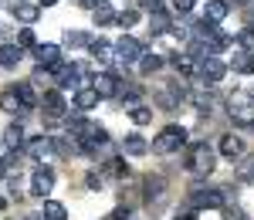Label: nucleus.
<instances>
[{"label":"nucleus","instance_id":"nucleus-1","mask_svg":"<svg viewBox=\"0 0 254 220\" xmlns=\"http://www.w3.org/2000/svg\"><path fill=\"white\" fill-rule=\"evenodd\" d=\"M187 169H190V173H200V176L214 173L217 169V153L207 142H193V146L187 149Z\"/></svg>","mask_w":254,"mask_h":220},{"label":"nucleus","instance_id":"nucleus-2","mask_svg":"<svg viewBox=\"0 0 254 220\" xmlns=\"http://www.w3.org/2000/svg\"><path fill=\"white\" fill-rule=\"evenodd\" d=\"M183 146H187V129L183 125H166L153 139V153L156 156H170V153H180Z\"/></svg>","mask_w":254,"mask_h":220},{"label":"nucleus","instance_id":"nucleus-3","mask_svg":"<svg viewBox=\"0 0 254 220\" xmlns=\"http://www.w3.org/2000/svg\"><path fill=\"white\" fill-rule=\"evenodd\" d=\"M48 71H51V78H55V85H58V92L78 88V81H81V68L75 64V61H58V64H51Z\"/></svg>","mask_w":254,"mask_h":220},{"label":"nucleus","instance_id":"nucleus-4","mask_svg":"<svg viewBox=\"0 0 254 220\" xmlns=\"http://www.w3.org/2000/svg\"><path fill=\"white\" fill-rule=\"evenodd\" d=\"M38 105L44 109V115H48L51 122H58V119H64V115H68V102H64V95H61L58 88L44 92V95L38 99Z\"/></svg>","mask_w":254,"mask_h":220},{"label":"nucleus","instance_id":"nucleus-5","mask_svg":"<svg viewBox=\"0 0 254 220\" xmlns=\"http://www.w3.org/2000/svg\"><path fill=\"white\" fill-rule=\"evenodd\" d=\"M196 71H200V78L207 81V85H220L224 75H227V64L217 58V55H207V58L196 61Z\"/></svg>","mask_w":254,"mask_h":220},{"label":"nucleus","instance_id":"nucleus-6","mask_svg":"<svg viewBox=\"0 0 254 220\" xmlns=\"http://www.w3.org/2000/svg\"><path fill=\"white\" fill-rule=\"evenodd\" d=\"M187 203L193 210H217V207H224V190H193Z\"/></svg>","mask_w":254,"mask_h":220},{"label":"nucleus","instance_id":"nucleus-7","mask_svg":"<svg viewBox=\"0 0 254 220\" xmlns=\"http://www.w3.org/2000/svg\"><path fill=\"white\" fill-rule=\"evenodd\" d=\"M112 48H116V58L122 61V64H136V61L142 58V44H139L136 38H129V34H122Z\"/></svg>","mask_w":254,"mask_h":220},{"label":"nucleus","instance_id":"nucleus-8","mask_svg":"<svg viewBox=\"0 0 254 220\" xmlns=\"http://www.w3.org/2000/svg\"><path fill=\"white\" fill-rule=\"evenodd\" d=\"M231 119H234L237 125L254 129V99H248V95H237V102L231 99Z\"/></svg>","mask_w":254,"mask_h":220},{"label":"nucleus","instance_id":"nucleus-9","mask_svg":"<svg viewBox=\"0 0 254 220\" xmlns=\"http://www.w3.org/2000/svg\"><path fill=\"white\" fill-rule=\"evenodd\" d=\"M92 88L98 92V99H116V92H119V75H116V71H98L95 81H92Z\"/></svg>","mask_w":254,"mask_h":220},{"label":"nucleus","instance_id":"nucleus-10","mask_svg":"<svg viewBox=\"0 0 254 220\" xmlns=\"http://www.w3.org/2000/svg\"><path fill=\"white\" fill-rule=\"evenodd\" d=\"M217 153H220L224 160H237V156H244V142H241V136H234V132H224L220 142H217Z\"/></svg>","mask_w":254,"mask_h":220},{"label":"nucleus","instance_id":"nucleus-11","mask_svg":"<svg viewBox=\"0 0 254 220\" xmlns=\"http://www.w3.org/2000/svg\"><path fill=\"white\" fill-rule=\"evenodd\" d=\"M31 51H34L38 68H51V64H58V61H61V48H58V44H34Z\"/></svg>","mask_w":254,"mask_h":220},{"label":"nucleus","instance_id":"nucleus-12","mask_svg":"<svg viewBox=\"0 0 254 220\" xmlns=\"http://www.w3.org/2000/svg\"><path fill=\"white\" fill-rule=\"evenodd\" d=\"M51 186H55V173H51L48 166L34 169V176H31V193H34V197H44V193H51Z\"/></svg>","mask_w":254,"mask_h":220},{"label":"nucleus","instance_id":"nucleus-13","mask_svg":"<svg viewBox=\"0 0 254 220\" xmlns=\"http://www.w3.org/2000/svg\"><path fill=\"white\" fill-rule=\"evenodd\" d=\"M10 14H14V20H20V24H34V20L41 17V7L31 3V0H17V3H10Z\"/></svg>","mask_w":254,"mask_h":220},{"label":"nucleus","instance_id":"nucleus-14","mask_svg":"<svg viewBox=\"0 0 254 220\" xmlns=\"http://www.w3.org/2000/svg\"><path fill=\"white\" fill-rule=\"evenodd\" d=\"M98 102H102V99H98V92L92 88V85H78V88H75V109H78V112L95 109Z\"/></svg>","mask_w":254,"mask_h":220},{"label":"nucleus","instance_id":"nucleus-15","mask_svg":"<svg viewBox=\"0 0 254 220\" xmlns=\"http://www.w3.org/2000/svg\"><path fill=\"white\" fill-rule=\"evenodd\" d=\"M51 153H58L61 160H68V156H78L81 146L71 136H51Z\"/></svg>","mask_w":254,"mask_h":220},{"label":"nucleus","instance_id":"nucleus-16","mask_svg":"<svg viewBox=\"0 0 254 220\" xmlns=\"http://www.w3.org/2000/svg\"><path fill=\"white\" fill-rule=\"evenodd\" d=\"M170 31H173L170 14H166V10H149V34L159 38V34H170Z\"/></svg>","mask_w":254,"mask_h":220},{"label":"nucleus","instance_id":"nucleus-17","mask_svg":"<svg viewBox=\"0 0 254 220\" xmlns=\"http://www.w3.org/2000/svg\"><path fill=\"white\" fill-rule=\"evenodd\" d=\"M122 153H126V156H146V153H149V142L142 139V132H129V136L122 139Z\"/></svg>","mask_w":254,"mask_h":220},{"label":"nucleus","instance_id":"nucleus-18","mask_svg":"<svg viewBox=\"0 0 254 220\" xmlns=\"http://www.w3.org/2000/svg\"><path fill=\"white\" fill-rule=\"evenodd\" d=\"M14 95L20 99V105L31 112L38 105V92H34V81H14Z\"/></svg>","mask_w":254,"mask_h":220},{"label":"nucleus","instance_id":"nucleus-19","mask_svg":"<svg viewBox=\"0 0 254 220\" xmlns=\"http://www.w3.org/2000/svg\"><path fill=\"white\" fill-rule=\"evenodd\" d=\"M88 51H92V58L98 61V64H109V61L116 58V48H112V44H109V41H92V44H88Z\"/></svg>","mask_w":254,"mask_h":220},{"label":"nucleus","instance_id":"nucleus-20","mask_svg":"<svg viewBox=\"0 0 254 220\" xmlns=\"http://www.w3.org/2000/svg\"><path fill=\"white\" fill-rule=\"evenodd\" d=\"M163 64H166V58H163V55H146V51H142V58L136 61L139 75H156Z\"/></svg>","mask_w":254,"mask_h":220},{"label":"nucleus","instance_id":"nucleus-21","mask_svg":"<svg viewBox=\"0 0 254 220\" xmlns=\"http://www.w3.org/2000/svg\"><path fill=\"white\" fill-rule=\"evenodd\" d=\"M231 14V0H207V14L203 17L214 20V24H220V20Z\"/></svg>","mask_w":254,"mask_h":220},{"label":"nucleus","instance_id":"nucleus-22","mask_svg":"<svg viewBox=\"0 0 254 220\" xmlns=\"http://www.w3.org/2000/svg\"><path fill=\"white\" fill-rule=\"evenodd\" d=\"M116 99L122 102V105H139V99H142V88H136V85H126V81H119Z\"/></svg>","mask_w":254,"mask_h":220},{"label":"nucleus","instance_id":"nucleus-23","mask_svg":"<svg viewBox=\"0 0 254 220\" xmlns=\"http://www.w3.org/2000/svg\"><path fill=\"white\" fill-rule=\"evenodd\" d=\"M27 153L34 156V160H48L51 156V136H38V139L27 142Z\"/></svg>","mask_w":254,"mask_h":220},{"label":"nucleus","instance_id":"nucleus-24","mask_svg":"<svg viewBox=\"0 0 254 220\" xmlns=\"http://www.w3.org/2000/svg\"><path fill=\"white\" fill-rule=\"evenodd\" d=\"M20 58H24V51H20L17 44H0V64L3 68H17Z\"/></svg>","mask_w":254,"mask_h":220},{"label":"nucleus","instance_id":"nucleus-25","mask_svg":"<svg viewBox=\"0 0 254 220\" xmlns=\"http://www.w3.org/2000/svg\"><path fill=\"white\" fill-rule=\"evenodd\" d=\"M170 64H173L180 75H193V71H196L193 55H180V51H176V55H170Z\"/></svg>","mask_w":254,"mask_h":220},{"label":"nucleus","instance_id":"nucleus-26","mask_svg":"<svg viewBox=\"0 0 254 220\" xmlns=\"http://www.w3.org/2000/svg\"><path fill=\"white\" fill-rule=\"evenodd\" d=\"M0 109H3V112H10V115H24V112H27V109L20 105V99L14 95V88L0 95Z\"/></svg>","mask_w":254,"mask_h":220},{"label":"nucleus","instance_id":"nucleus-27","mask_svg":"<svg viewBox=\"0 0 254 220\" xmlns=\"http://www.w3.org/2000/svg\"><path fill=\"white\" fill-rule=\"evenodd\" d=\"M48 220H68V207L58 200H44V210H41Z\"/></svg>","mask_w":254,"mask_h":220},{"label":"nucleus","instance_id":"nucleus-28","mask_svg":"<svg viewBox=\"0 0 254 220\" xmlns=\"http://www.w3.org/2000/svg\"><path fill=\"white\" fill-rule=\"evenodd\" d=\"M234 71L237 75H254V51H241V55H237Z\"/></svg>","mask_w":254,"mask_h":220},{"label":"nucleus","instance_id":"nucleus-29","mask_svg":"<svg viewBox=\"0 0 254 220\" xmlns=\"http://www.w3.org/2000/svg\"><path fill=\"white\" fill-rule=\"evenodd\" d=\"M163 190H166V183L159 180H146V203H159L163 200Z\"/></svg>","mask_w":254,"mask_h":220},{"label":"nucleus","instance_id":"nucleus-30","mask_svg":"<svg viewBox=\"0 0 254 220\" xmlns=\"http://www.w3.org/2000/svg\"><path fill=\"white\" fill-rule=\"evenodd\" d=\"M92 24H95V27L116 24V10H112V7H98V10H92Z\"/></svg>","mask_w":254,"mask_h":220},{"label":"nucleus","instance_id":"nucleus-31","mask_svg":"<svg viewBox=\"0 0 254 220\" xmlns=\"http://www.w3.org/2000/svg\"><path fill=\"white\" fill-rule=\"evenodd\" d=\"M0 139L7 142V146H10V149H17V146H24V129H20L17 122H14V125H10V129H7V132H3V136H0Z\"/></svg>","mask_w":254,"mask_h":220},{"label":"nucleus","instance_id":"nucleus-32","mask_svg":"<svg viewBox=\"0 0 254 220\" xmlns=\"http://www.w3.org/2000/svg\"><path fill=\"white\" fill-rule=\"evenodd\" d=\"M64 44H68V48H88L92 38H88L85 31H64Z\"/></svg>","mask_w":254,"mask_h":220},{"label":"nucleus","instance_id":"nucleus-33","mask_svg":"<svg viewBox=\"0 0 254 220\" xmlns=\"http://www.w3.org/2000/svg\"><path fill=\"white\" fill-rule=\"evenodd\" d=\"M129 115H132L136 125H149V122H153V109H146V105H132V112H129Z\"/></svg>","mask_w":254,"mask_h":220},{"label":"nucleus","instance_id":"nucleus-34","mask_svg":"<svg viewBox=\"0 0 254 220\" xmlns=\"http://www.w3.org/2000/svg\"><path fill=\"white\" fill-rule=\"evenodd\" d=\"M234 41H237V48H244V51H254V27H244V31H237Z\"/></svg>","mask_w":254,"mask_h":220},{"label":"nucleus","instance_id":"nucleus-35","mask_svg":"<svg viewBox=\"0 0 254 220\" xmlns=\"http://www.w3.org/2000/svg\"><path fill=\"white\" fill-rule=\"evenodd\" d=\"M237 180L241 183H254V156H248V160L237 166Z\"/></svg>","mask_w":254,"mask_h":220},{"label":"nucleus","instance_id":"nucleus-36","mask_svg":"<svg viewBox=\"0 0 254 220\" xmlns=\"http://www.w3.org/2000/svg\"><path fill=\"white\" fill-rule=\"evenodd\" d=\"M116 24H122V27H136V24H139V10H136V7H129V10L116 14Z\"/></svg>","mask_w":254,"mask_h":220},{"label":"nucleus","instance_id":"nucleus-37","mask_svg":"<svg viewBox=\"0 0 254 220\" xmlns=\"http://www.w3.org/2000/svg\"><path fill=\"white\" fill-rule=\"evenodd\" d=\"M105 173H109V176H126L129 166H126L122 160H109V163H105Z\"/></svg>","mask_w":254,"mask_h":220},{"label":"nucleus","instance_id":"nucleus-38","mask_svg":"<svg viewBox=\"0 0 254 220\" xmlns=\"http://www.w3.org/2000/svg\"><path fill=\"white\" fill-rule=\"evenodd\" d=\"M38 41H34V31H17V48L24 51V48H34Z\"/></svg>","mask_w":254,"mask_h":220},{"label":"nucleus","instance_id":"nucleus-39","mask_svg":"<svg viewBox=\"0 0 254 220\" xmlns=\"http://www.w3.org/2000/svg\"><path fill=\"white\" fill-rule=\"evenodd\" d=\"M105 220H136V214H132L129 207H116V210H112Z\"/></svg>","mask_w":254,"mask_h":220},{"label":"nucleus","instance_id":"nucleus-40","mask_svg":"<svg viewBox=\"0 0 254 220\" xmlns=\"http://www.w3.org/2000/svg\"><path fill=\"white\" fill-rule=\"evenodd\" d=\"M193 3H196V0H173V10H176V14H190Z\"/></svg>","mask_w":254,"mask_h":220},{"label":"nucleus","instance_id":"nucleus-41","mask_svg":"<svg viewBox=\"0 0 254 220\" xmlns=\"http://www.w3.org/2000/svg\"><path fill=\"white\" fill-rule=\"evenodd\" d=\"M75 3H81L85 10H98V7H109V0H75Z\"/></svg>","mask_w":254,"mask_h":220},{"label":"nucleus","instance_id":"nucleus-42","mask_svg":"<svg viewBox=\"0 0 254 220\" xmlns=\"http://www.w3.org/2000/svg\"><path fill=\"white\" fill-rule=\"evenodd\" d=\"M88 190H102V176H95V173H88Z\"/></svg>","mask_w":254,"mask_h":220},{"label":"nucleus","instance_id":"nucleus-43","mask_svg":"<svg viewBox=\"0 0 254 220\" xmlns=\"http://www.w3.org/2000/svg\"><path fill=\"white\" fill-rule=\"evenodd\" d=\"M146 10H163V0H139Z\"/></svg>","mask_w":254,"mask_h":220},{"label":"nucleus","instance_id":"nucleus-44","mask_svg":"<svg viewBox=\"0 0 254 220\" xmlns=\"http://www.w3.org/2000/svg\"><path fill=\"white\" fill-rule=\"evenodd\" d=\"M55 3H61V0H38V7H55Z\"/></svg>","mask_w":254,"mask_h":220},{"label":"nucleus","instance_id":"nucleus-45","mask_svg":"<svg viewBox=\"0 0 254 220\" xmlns=\"http://www.w3.org/2000/svg\"><path fill=\"white\" fill-rule=\"evenodd\" d=\"M24 220H48L44 214H31V217H24Z\"/></svg>","mask_w":254,"mask_h":220},{"label":"nucleus","instance_id":"nucleus-46","mask_svg":"<svg viewBox=\"0 0 254 220\" xmlns=\"http://www.w3.org/2000/svg\"><path fill=\"white\" fill-rule=\"evenodd\" d=\"M3 176H7V166H3V160H0V180H3Z\"/></svg>","mask_w":254,"mask_h":220},{"label":"nucleus","instance_id":"nucleus-47","mask_svg":"<svg viewBox=\"0 0 254 220\" xmlns=\"http://www.w3.org/2000/svg\"><path fill=\"white\" fill-rule=\"evenodd\" d=\"M3 207H7V200H3V197H0V210H3Z\"/></svg>","mask_w":254,"mask_h":220},{"label":"nucleus","instance_id":"nucleus-48","mask_svg":"<svg viewBox=\"0 0 254 220\" xmlns=\"http://www.w3.org/2000/svg\"><path fill=\"white\" fill-rule=\"evenodd\" d=\"M234 3H251V0H234Z\"/></svg>","mask_w":254,"mask_h":220},{"label":"nucleus","instance_id":"nucleus-49","mask_svg":"<svg viewBox=\"0 0 254 220\" xmlns=\"http://www.w3.org/2000/svg\"><path fill=\"white\" fill-rule=\"evenodd\" d=\"M180 220H193V217H180Z\"/></svg>","mask_w":254,"mask_h":220},{"label":"nucleus","instance_id":"nucleus-50","mask_svg":"<svg viewBox=\"0 0 254 220\" xmlns=\"http://www.w3.org/2000/svg\"><path fill=\"white\" fill-rule=\"evenodd\" d=\"M0 142H3V139H0Z\"/></svg>","mask_w":254,"mask_h":220},{"label":"nucleus","instance_id":"nucleus-51","mask_svg":"<svg viewBox=\"0 0 254 220\" xmlns=\"http://www.w3.org/2000/svg\"><path fill=\"white\" fill-rule=\"evenodd\" d=\"M251 99H254V95H251Z\"/></svg>","mask_w":254,"mask_h":220}]
</instances>
